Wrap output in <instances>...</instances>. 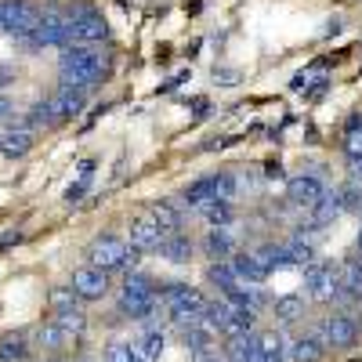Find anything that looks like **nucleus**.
<instances>
[{"mask_svg": "<svg viewBox=\"0 0 362 362\" xmlns=\"http://www.w3.org/2000/svg\"><path fill=\"white\" fill-rule=\"evenodd\" d=\"M62 83L90 90L102 76H105V54L98 47H83V44H69L62 51Z\"/></svg>", "mask_w": 362, "mask_h": 362, "instance_id": "obj_1", "label": "nucleus"}, {"mask_svg": "<svg viewBox=\"0 0 362 362\" xmlns=\"http://www.w3.org/2000/svg\"><path fill=\"white\" fill-rule=\"evenodd\" d=\"M163 300H167L170 319H174L181 329H185L189 322H196V319L203 315V308H206V297H203L196 286H185V283H170L167 293H163Z\"/></svg>", "mask_w": 362, "mask_h": 362, "instance_id": "obj_2", "label": "nucleus"}, {"mask_svg": "<svg viewBox=\"0 0 362 362\" xmlns=\"http://www.w3.org/2000/svg\"><path fill=\"white\" fill-rule=\"evenodd\" d=\"M87 257H90V264L102 268V272H119V268H131V264L138 261V254L124 243V239H116V235L95 239V243H90V250H87Z\"/></svg>", "mask_w": 362, "mask_h": 362, "instance_id": "obj_3", "label": "nucleus"}, {"mask_svg": "<svg viewBox=\"0 0 362 362\" xmlns=\"http://www.w3.org/2000/svg\"><path fill=\"white\" fill-rule=\"evenodd\" d=\"M69 37L73 44H83V47H95L109 37V22L102 18V11L95 8H76L69 15Z\"/></svg>", "mask_w": 362, "mask_h": 362, "instance_id": "obj_4", "label": "nucleus"}, {"mask_svg": "<svg viewBox=\"0 0 362 362\" xmlns=\"http://www.w3.org/2000/svg\"><path fill=\"white\" fill-rule=\"evenodd\" d=\"M37 22H40V11L29 0H0V33L25 37L37 29Z\"/></svg>", "mask_w": 362, "mask_h": 362, "instance_id": "obj_5", "label": "nucleus"}, {"mask_svg": "<svg viewBox=\"0 0 362 362\" xmlns=\"http://www.w3.org/2000/svg\"><path fill=\"white\" fill-rule=\"evenodd\" d=\"M69 286H73V293L80 300H102L105 290H109V272H102L95 264H83V268L73 272V283Z\"/></svg>", "mask_w": 362, "mask_h": 362, "instance_id": "obj_6", "label": "nucleus"}, {"mask_svg": "<svg viewBox=\"0 0 362 362\" xmlns=\"http://www.w3.org/2000/svg\"><path fill=\"white\" fill-rule=\"evenodd\" d=\"M319 337H322L326 348H351L358 341V326L348 315H329L322 322V329H319Z\"/></svg>", "mask_w": 362, "mask_h": 362, "instance_id": "obj_7", "label": "nucleus"}, {"mask_svg": "<svg viewBox=\"0 0 362 362\" xmlns=\"http://www.w3.org/2000/svg\"><path fill=\"white\" fill-rule=\"evenodd\" d=\"M305 286H308V297L312 300H329V297L337 293V272L329 268V264L312 261L305 268Z\"/></svg>", "mask_w": 362, "mask_h": 362, "instance_id": "obj_8", "label": "nucleus"}, {"mask_svg": "<svg viewBox=\"0 0 362 362\" xmlns=\"http://www.w3.org/2000/svg\"><path fill=\"white\" fill-rule=\"evenodd\" d=\"M286 192H290V203H293V206H308V210H312L326 189H322V181H319L315 174H297V177H290Z\"/></svg>", "mask_w": 362, "mask_h": 362, "instance_id": "obj_9", "label": "nucleus"}, {"mask_svg": "<svg viewBox=\"0 0 362 362\" xmlns=\"http://www.w3.org/2000/svg\"><path fill=\"white\" fill-rule=\"evenodd\" d=\"M51 105H54L58 119H73V116H80V112H83V105H87V90H80V87H69V83H62V87L54 90Z\"/></svg>", "mask_w": 362, "mask_h": 362, "instance_id": "obj_10", "label": "nucleus"}, {"mask_svg": "<svg viewBox=\"0 0 362 362\" xmlns=\"http://www.w3.org/2000/svg\"><path fill=\"white\" fill-rule=\"evenodd\" d=\"M33 145H37V134L29 127H11V131L0 134V153H4L8 160H22Z\"/></svg>", "mask_w": 362, "mask_h": 362, "instance_id": "obj_11", "label": "nucleus"}, {"mask_svg": "<svg viewBox=\"0 0 362 362\" xmlns=\"http://www.w3.org/2000/svg\"><path fill=\"white\" fill-rule=\"evenodd\" d=\"M148 221H153L163 235H170V232H177V225H181V210L170 203V199H153L148 203V214H145Z\"/></svg>", "mask_w": 362, "mask_h": 362, "instance_id": "obj_12", "label": "nucleus"}, {"mask_svg": "<svg viewBox=\"0 0 362 362\" xmlns=\"http://www.w3.org/2000/svg\"><path fill=\"white\" fill-rule=\"evenodd\" d=\"M160 239H163V232L148 221V218H138V221H131V250L138 254V250H156L160 247Z\"/></svg>", "mask_w": 362, "mask_h": 362, "instance_id": "obj_13", "label": "nucleus"}, {"mask_svg": "<svg viewBox=\"0 0 362 362\" xmlns=\"http://www.w3.org/2000/svg\"><path fill=\"white\" fill-rule=\"evenodd\" d=\"M228 264H232V272H235V279H239V283H247V286L268 279V268H264L254 254H239V257H232Z\"/></svg>", "mask_w": 362, "mask_h": 362, "instance_id": "obj_14", "label": "nucleus"}, {"mask_svg": "<svg viewBox=\"0 0 362 362\" xmlns=\"http://www.w3.org/2000/svg\"><path fill=\"white\" fill-rule=\"evenodd\" d=\"M203 250H206V257L225 261V257L235 250V235H232V228H228V225H225V228H210L206 239H203Z\"/></svg>", "mask_w": 362, "mask_h": 362, "instance_id": "obj_15", "label": "nucleus"}, {"mask_svg": "<svg viewBox=\"0 0 362 362\" xmlns=\"http://www.w3.org/2000/svg\"><path fill=\"white\" fill-rule=\"evenodd\" d=\"M29 348H33V344H29V337L18 334V329H15V334H4V337H0V362H25Z\"/></svg>", "mask_w": 362, "mask_h": 362, "instance_id": "obj_16", "label": "nucleus"}, {"mask_svg": "<svg viewBox=\"0 0 362 362\" xmlns=\"http://www.w3.org/2000/svg\"><path fill=\"white\" fill-rule=\"evenodd\" d=\"M322 351H326V344H322V337H319V334H305V337H297V341L290 344L293 362H319V358H322Z\"/></svg>", "mask_w": 362, "mask_h": 362, "instance_id": "obj_17", "label": "nucleus"}, {"mask_svg": "<svg viewBox=\"0 0 362 362\" xmlns=\"http://www.w3.org/2000/svg\"><path fill=\"white\" fill-rule=\"evenodd\" d=\"M167 261H174V264H185L189 257H192V243L185 235H177V232H170V235H163L160 239V247H156Z\"/></svg>", "mask_w": 362, "mask_h": 362, "instance_id": "obj_18", "label": "nucleus"}, {"mask_svg": "<svg viewBox=\"0 0 362 362\" xmlns=\"http://www.w3.org/2000/svg\"><path fill=\"white\" fill-rule=\"evenodd\" d=\"M33 341H37L40 348H47V351H58V348H66V344H73V341H69V334H66V329L58 326L54 319H51V322H40V326H37V334H33Z\"/></svg>", "mask_w": 362, "mask_h": 362, "instance_id": "obj_19", "label": "nucleus"}, {"mask_svg": "<svg viewBox=\"0 0 362 362\" xmlns=\"http://www.w3.org/2000/svg\"><path fill=\"white\" fill-rule=\"evenodd\" d=\"M228 362H261V341L257 334H247L228 344Z\"/></svg>", "mask_w": 362, "mask_h": 362, "instance_id": "obj_20", "label": "nucleus"}, {"mask_svg": "<svg viewBox=\"0 0 362 362\" xmlns=\"http://www.w3.org/2000/svg\"><path fill=\"white\" fill-rule=\"evenodd\" d=\"M341 192L334 189V192H322L319 196V203L312 206V218H315V225H329L334 218H341Z\"/></svg>", "mask_w": 362, "mask_h": 362, "instance_id": "obj_21", "label": "nucleus"}, {"mask_svg": "<svg viewBox=\"0 0 362 362\" xmlns=\"http://www.w3.org/2000/svg\"><path fill=\"white\" fill-rule=\"evenodd\" d=\"M185 203H189V206H196V210H203L206 203H214V174L192 181V185L185 189Z\"/></svg>", "mask_w": 362, "mask_h": 362, "instance_id": "obj_22", "label": "nucleus"}, {"mask_svg": "<svg viewBox=\"0 0 362 362\" xmlns=\"http://www.w3.org/2000/svg\"><path fill=\"white\" fill-rule=\"evenodd\" d=\"M76 293H73V286H54L51 293H47V305H51V312L54 315H69V312H80L76 308Z\"/></svg>", "mask_w": 362, "mask_h": 362, "instance_id": "obj_23", "label": "nucleus"}, {"mask_svg": "<svg viewBox=\"0 0 362 362\" xmlns=\"http://www.w3.org/2000/svg\"><path fill=\"white\" fill-rule=\"evenodd\" d=\"M25 124H29V131H33V127H54L58 124V112H54L51 98H44V102H37L33 109H29L25 112Z\"/></svg>", "mask_w": 362, "mask_h": 362, "instance_id": "obj_24", "label": "nucleus"}, {"mask_svg": "<svg viewBox=\"0 0 362 362\" xmlns=\"http://www.w3.org/2000/svg\"><path fill=\"white\" fill-rule=\"evenodd\" d=\"M272 312H276V319H279V322H286V326H290V322H297L300 315H305V300L293 297V293H290V297H279Z\"/></svg>", "mask_w": 362, "mask_h": 362, "instance_id": "obj_25", "label": "nucleus"}, {"mask_svg": "<svg viewBox=\"0 0 362 362\" xmlns=\"http://www.w3.org/2000/svg\"><path fill=\"white\" fill-rule=\"evenodd\" d=\"M163 344H167V337L160 334V329H148V334L138 341V355H141V362H156V358L163 355Z\"/></svg>", "mask_w": 362, "mask_h": 362, "instance_id": "obj_26", "label": "nucleus"}, {"mask_svg": "<svg viewBox=\"0 0 362 362\" xmlns=\"http://www.w3.org/2000/svg\"><path fill=\"white\" fill-rule=\"evenodd\" d=\"M119 308L131 319H148L156 312V297H119Z\"/></svg>", "mask_w": 362, "mask_h": 362, "instance_id": "obj_27", "label": "nucleus"}, {"mask_svg": "<svg viewBox=\"0 0 362 362\" xmlns=\"http://www.w3.org/2000/svg\"><path fill=\"white\" fill-rule=\"evenodd\" d=\"M206 279L214 283V286H221V290H232V286L239 283L228 261H214V264H210V268H206Z\"/></svg>", "mask_w": 362, "mask_h": 362, "instance_id": "obj_28", "label": "nucleus"}, {"mask_svg": "<svg viewBox=\"0 0 362 362\" xmlns=\"http://www.w3.org/2000/svg\"><path fill=\"white\" fill-rule=\"evenodd\" d=\"M261 341V362H283V337L279 334H257Z\"/></svg>", "mask_w": 362, "mask_h": 362, "instance_id": "obj_29", "label": "nucleus"}, {"mask_svg": "<svg viewBox=\"0 0 362 362\" xmlns=\"http://www.w3.org/2000/svg\"><path fill=\"white\" fill-rule=\"evenodd\" d=\"M344 148H348V156H351V160H362V116H351V119H348Z\"/></svg>", "mask_w": 362, "mask_h": 362, "instance_id": "obj_30", "label": "nucleus"}, {"mask_svg": "<svg viewBox=\"0 0 362 362\" xmlns=\"http://www.w3.org/2000/svg\"><path fill=\"white\" fill-rule=\"evenodd\" d=\"M203 218L210 221V228H225V225L232 221V206L214 199V203H206V206H203Z\"/></svg>", "mask_w": 362, "mask_h": 362, "instance_id": "obj_31", "label": "nucleus"}, {"mask_svg": "<svg viewBox=\"0 0 362 362\" xmlns=\"http://www.w3.org/2000/svg\"><path fill=\"white\" fill-rule=\"evenodd\" d=\"M254 257H257V261H261L268 272H272V268H283V264H290V254H286V247H261Z\"/></svg>", "mask_w": 362, "mask_h": 362, "instance_id": "obj_32", "label": "nucleus"}, {"mask_svg": "<svg viewBox=\"0 0 362 362\" xmlns=\"http://www.w3.org/2000/svg\"><path fill=\"white\" fill-rule=\"evenodd\" d=\"M124 297H156L153 279H148V276H127V283H124Z\"/></svg>", "mask_w": 362, "mask_h": 362, "instance_id": "obj_33", "label": "nucleus"}, {"mask_svg": "<svg viewBox=\"0 0 362 362\" xmlns=\"http://www.w3.org/2000/svg\"><path fill=\"white\" fill-rule=\"evenodd\" d=\"M54 322H58V326H62L66 334H69V341H76V337L83 334V326H87V319H83L80 312H69V315H54Z\"/></svg>", "mask_w": 362, "mask_h": 362, "instance_id": "obj_34", "label": "nucleus"}, {"mask_svg": "<svg viewBox=\"0 0 362 362\" xmlns=\"http://www.w3.org/2000/svg\"><path fill=\"white\" fill-rule=\"evenodd\" d=\"M286 254H290V264H312L315 261V250L308 247V243H293V247H286Z\"/></svg>", "mask_w": 362, "mask_h": 362, "instance_id": "obj_35", "label": "nucleus"}, {"mask_svg": "<svg viewBox=\"0 0 362 362\" xmlns=\"http://www.w3.org/2000/svg\"><path fill=\"white\" fill-rule=\"evenodd\" d=\"M341 206L344 210H362V185H355V181H351V185L348 189H341Z\"/></svg>", "mask_w": 362, "mask_h": 362, "instance_id": "obj_36", "label": "nucleus"}, {"mask_svg": "<svg viewBox=\"0 0 362 362\" xmlns=\"http://www.w3.org/2000/svg\"><path fill=\"white\" fill-rule=\"evenodd\" d=\"M134 358H141L134 344H112L109 348V362H134Z\"/></svg>", "mask_w": 362, "mask_h": 362, "instance_id": "obj_37", "label": "nucleus"}, {"mask_svg": "<svg viewBox=\"0 0 362 362\" xmlns=\"http://www.w3.org/2000/svg\"><path fill=\"white\" fill-rule=\"evenodd\" d=\"M15 116V102L8 98V95H0V124H4V119H11Z\"/></svg>", "mask_w": 362, "mask_h": 362, "instance_id": "obj_38", "label": "nucleus"}, {"mask_svg": "<svg viewBox=\"0 0 362 362\" xmlns=\"http://www.w3.org/2000/svg\"><path fill=\"white\" fill-rule=\"evenodd\" d=\"M90 174H95V160H83V163H80V185H87Z\"/></svg>", "mask_w": 362, "mask_h": 362, "instance_id": "obj_39", "label": "nucleus"}, {"mask_svg": "<svg viewBox=\"0 0 362 362\" xmlns=\"http://www.w3.org/2000/svg\"><path fill=\"white\" fill-rule=\"evenodd\" d=\"M83 189H87V185H80V181H76V185H69V189H66V199H69V203H76V199L83 196Z\"/></svg>", "mask_w": 362, "mask_h": 362, "instance_id": "obj_40", "label": "nucleus"}, {"mask_svg": "<svg viewBox=\"0 0 362 362\" xmlns=\"http://www.w3.org/2000/svg\"><path fill=\"white\" fill-rule=\"evenodd\" d=\"M15 80V69H8V66H0V87H4V83H11Z\"/></svg>", "mask_w": 362, "mask_h": 362, "instance_id": "obj_41", "label": "nucleus"}, {"mask_svg": "<svg viewBox=\"0 0 362 362\" xmlns=\"http://www.w3.org/2000/svg\"><path fill=\"white\" fill-rule=\"evenodd\" d=\"M351 181H355V185L362 181V160H351Z\"/></svg>", "mask_w": 362, "mask_h": 362, "instance_id": "obj_42", "label": "nucleus"}, {"mask_svg": "<svg viewBox=\"0 0 362 362\" xmlns=\"http://www.w3.org/2000/svg\"><path fill=\"white\" fill-rule=\"evenodd\" d=\"M199 362H221V358H214V355H210V358H199Z\"/></svg>", "mask_w": 362, "mask_h": 362, "instance_id": "obj_43", "label": "nucleus"}, {"mask_svg": "<svg viewBox=\"0 0 362 362\" xmlns=\"http://www.w3.org/2000/svg\"><path fill=\"white\" fill-rule=\"evenodd\" d=\"M358 250H362V232H358Z\"/></svg>", "mask_w": 362, "mask_h": 362, "instance_id": "obj_44", "label": "nucleus"}, {"mask_svg": "<svg viewBox=\"0 0 362 362\" xmlns=\"http://www.w3.org/2000/svg\"><path fill=\"white\" fill-rule=\"evenodd\" d=\"M44 362H62V358H44Z\"/></svg>", "mask_w": 362, "mask_h": 362, "instance_id": "obj_45", "label": "nucleus"}]
</instances>
